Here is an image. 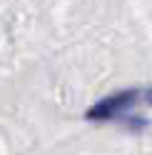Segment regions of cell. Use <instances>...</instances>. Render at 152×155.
<instances>
[{
  "mask_svg": "<svg viewBox=\"0 0 152 155\" xmlns=\"http://www.w3.org/2000/svg\"><path fill=\"white\" fill-rule=\"evenodd\" d=\"M150 108V90H125L117 95H110L102 103H97L87 113L92 120H117V123H130L132 128H137V120L145 125L147 118L145 113Z\"/></svg>",
  "mask_w": 152,
  "mask_h": 155,
  "instance_id": "obj_1",
  "label": "cell"
}]
</instances>
